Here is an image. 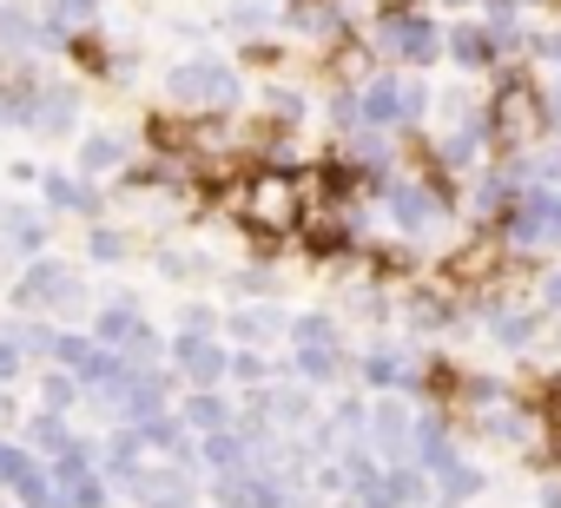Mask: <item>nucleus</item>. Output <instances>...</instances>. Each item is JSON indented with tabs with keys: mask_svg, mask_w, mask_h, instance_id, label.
Masks as SVG:
<instances>
[{
	"mask_svg": "<svg viewBox=\"0 0 561 508\" xmlns=\"http://www.w3.org/2000/svg\"><path fill=\"white\" fill-rule=\"evenodd\" d=\"M185 331L211 337V331H218V311H211V304H192V311H185Z\"/></svg>",
	"mask_w": 561,
	"mask_h": 508,
	"instance_id": "40",
	"label": "nucleus"
},
{
	"mask_svg": "<svg viewBox=\"0 0 561 508\" xmlns=\"http://www.w3.org/2000/svg\"><path fill=\"white\" fill-rule=\"evenodd\" d=\"M8 231H14L21 251H41V244H47V218L27 211V205H8Z\"/></svg>",
	"mask_w": 561,
	"mask_h": 508,
	"instance_id": "32",
	"label": "nucleus"
},
{
	"mask_svg": "<svg viewBox=\"0 0 561 508\" xmlns=\"http://www.w3.org/2000/svg\"><path fill=\"white\" fill-rule=\"evenodd\" d=\"M541 304H548V311H561V272H548V278H541Z\"/></svg>",
	"mask_w": 561,
	"mask_h": 508,
	"instance_id": "41",
	"label": "nucleus"
},
{
	"mask_svg": "<svg viewBox=\"0 0 561 508\" xmlns=\"http://www.w3.org/2000/svg\"><path fill=\"white\" fill-rule=\"evenodd\" d=\"M14 416V390H0V423H8Z\"/></svg>",
	"mask_w": 561,
	"mask_h": 508,
	"instance_id": "44",
	"label": "nucleus"
},
{
	"mask_svg": "<svg viewBox=\"0 0 561 508\" xmlns=\"http://www.w3.org/2000/svg\"><path fill=\"white\" fill-rule=\"evenodd\" d=\"M21 370H27V350H21L14 337H0V390H14V383H21Z\"/></svg>",
	"mask_w": 561,
	"mask_h": 508,
	"instance_id": "39",
	"label": "nucleus"
},
{
	"mask_svg": "<svg viewBox=\"0 0 561 508\" xmlns=\"http://www.w3.org/2000/svg\"><path fill=\"white\" fill-rule=\"evenodd\" d=\"M541 508H561V488H541Z\"/></svg>",
	"mask_w": 561,
	"mask_h": 508,
	"instance_id": "45",
	"label": "nucleus"
},
{
	"mask_svg": "<svg viewBox=\"0 0 561 508\" xmlns=\"http://www.w3.org/2000/svg\"><path fill=\"white\" fill-rule=\"evenodd\" d=\"M364 442H370L383 462H403V455L416 449V416L397 403V390H383V396L370 403V429H364Z\"/></svg>",
	"mask_w": 561,
	"mask_h": 508,
	"instance_id": "10",
	"label": "nucleus"
},
{
	"mask_svg": "<svg viewBox=\"0 0 561 508\" xmlns=\"http://www.w3.org/2000/svg\"><path fill=\"white\" fill-rule=\"evenodd\" d=\"M548 449H554V462H561V423H554V429H548Z\"/></svg>",
	"mask_w": 561,
	"mask_h": 508,
	"instance_id": "46",
	"label": "nucleus"
},
{
	"mask_svg": "<svg viewBox=\"0 0 561 508\" xmlns=\"http://www.w3.org/2000/svg\"><path fill=\"white\" fill-rule=\"evenodd\" d=\"M377 198H383V211H390V224L403 231V238H436L443 224H449V211H456V192L436 178V165L430 172H390V178H377L370 185Z\"/></svg>",
	"mask_w": 561,
	"mask_h": 508,
	"instance_id": "2",
	"label": "nucleus"
},
{
	"mask_svg": "<svg viewBox=\"0 0 561 508\" xmlns=\"http://www.w3.org/2000/svg\"><path fill=\"white\" fill-rule=\"evenodd\" d=\"M370 47L390 60V67H436L443 54H449V34L430 21V14H416V8H403V14H383L377 21V34H370Z\"/></svg>",
	"mask_w": 561,
	"mask_h": 508,
	"instance_id": "5",
	"label": "nucleus"
},
{
	"mask_svg": "<svg viewBox=\"0 0 561 508\" xmlns=\"http://www.w3.org/2000/svg\"><path fill=\"white\" fill-rule=\"evenodd\" d=\"M285 27L318 41V47H337L351 41V14H344V0H285Z\"/></svg>",
	"mask_w": 561,
	"mask_h": 508,
	"instance_id": "12",
	"label": "nucleus"
},
{
	"mask_svg": "<svg viewBox=\"0 0 561 508\" xmlns=\"http://www.w3.org/2000/svg\"><path fill=\"white\" fill-rule=\"evenodd\" d=\"M14 298H21V311H60V304H73V298H80V285H73V272H67V265L34 258Z\"/></svg>",
	"mask_w": 561,
	"mask_h": 508,
	"instance_id": "13",
	"label": "nucleus"
},
{
	"mask_svg": "<svg viewBox=\"0 0 561 508\" xmlns=\"http://www.w3.org/2000/svg\"><path fill=\"white\" fill-rule=\"evenodd\" d=\"M80 390H87V383L60 363V370H47V377H41V409H60V416H67V409L80 403Z\"/></svg>",
	"mask_w": 561,
	"mask_h": 508,
	"instance_id": "28",
	"label": "nucleus"
},
{
	"mask_svg": "<svg viewBox=\"0 0 561 508\" xmlns=\"http://www.w3.org/2000/svg\"><path fill=\"white\" fill-rule=\"evenodd\" d=\"M449 60H456L462 73L495 67V41H489V27H482V21H456V27H449Z\"/></svg>",
	"mask_w": 561,
	"mask_h": 508,
	"instance_id": "19",
	"label": "nucleus"
},
{
	"mask_svg": "<svg viewBox=\"0 0 561 508\" xmlns=\"http://www.w3.org/2000/svg\"><path fill=\"white\" fill-rule=\"evenodd\" d=\"M225 205L238 211V224L251 238H298L311 218V178L285 172V165H251L244 178H231Z\"/></svg>",
	"mask_w": 561,
	"mask_h": 508,
	"instance_id": "1",
	"label": "nucleus"
},
{
	"mask_svg": "<svg viewBox=\"0 0 561 508\" xmlns=\"http://www.w3.org/2000/svg\"><path fill=\"white\" fill-rule=\"evenodd\" d=\"M179 416H185V429H198V436H218V429H231V423H238V416H231V403H225L218 390H192Z\"/></svg>",
	"mask_w": 561,
	"mask_h": 508,
	"instance_id": "23",
	"label": "nucleus"
},
{
	"mask_svg": "<svg viewBox=\"0 0 561 508\" xmlns=\"http://www.w3.org/2000/svg\"><path fill=\"white\" fill-rule=\"evenodd\" d=\"M476 429L489 436V442H502V449H528L535 436H548L554 423H548V409L541 403H528V396H495V403H482L476 409Z\"/></svg>",
	"mask_w": 561,
	"mask_h": 508,
	"instance_id": "8",
	"label": "nucleus"
},
{
	"mask_svg": "<svg viewBox=\"0 0 561 508\" xmlns=\"http://www.w3.org/2000/svg\"><path fill=\"white\" fill-rule=\"evenodd\" d=\"M456 311H449V298H436V291H410V324L430 337V331H443Z\"/></svg>",
	"mask_w": 561,
	"mask_h": 508,
	"instance_id": "30",
	"label": "nucleus"
},
{
	"mask_svg": "<svg viewBox=\"0 0 561 508\" xmlns=\"http://www.w3.org/2000/svg\"><path fill=\"white\" fill-rule=\"evenodd\" d=\"M291 357H298L305 383H337V370H344V331L324 311H311V318L291 324Z\"/></svg>",
	"mask_w": 561,
	"mask_h": 508,
	"instance_id": "7",
	"label": "nucleus"
},
{
	"mask_svg": "<svg viewBox=\"0 0 561 508\" xmlns=\"http://www.w3.org/2000/svg\"><path fill=\"white\" fill-rule=\"evenodd\" d=\"M357 370H364L370 390H423V363H416L410 350H397V344H377Z\"/></svg>",
	"mask_w": 561,
	"mask_h": 508,
	"instance_id": "15",
	"label": "nucleus"
},
{
	"mask_svg": "<svg viewBox=\"0 0 561 508\" xmlns=\"http://www.w3.org/2000/svg\"><path fill=\"white\" fill-rule=\"evenodd\" d=\"M73 119H80V100H73V86H41V132H73Z\"/></svg>",
	"mask_w": 561,
	"mask_h": 508,
	"instance_id": "27",
	"label": "nucleus"
},
{
	"mask_svg": "<svg viewBox=\"0 0 561 508\" xmlns=\"http://www.w3.org/2000/svg\"><path fill=\"white\" fill-rule=\"evenodd\" d=\"M502 258H508V238L502 231H489V238H469L462 251H456V258L443 265V278H449V291H489L495 278H502Z\"/></svg>",
	"mask_w": 561,
	"mask_h": 508,
	"instance_id": "9",
	"label": "nucleus"
},
{
	"mask_svg": "<svg viewBox=\"0 0 561 508\" xmlns=\"http://www.w3.org/2000/svg\"><path fill=\"white\" fill-rule=\"evenodd\" d=\"M225 27H231V34H244V41H257V34L271 27V0H231Z\"/></svg>",
	"mask_w": 561,
	"mask_h": 508,
	"instance_id": "31",
	"label": "nucleus"
},
{
	"mask_svg": "<svg viewBox=\"0 0 561 508\" xmlns=\"http://www.w3.org/2000/svg\"><path fill=\"white\" fill-rule=\"evenodd\" d=\"M14 331H21L14 344H21L27 357H54V350H60V331H54V324H14Z\"/></svg>",
	"mask_w": 561,
	"mask_h": 508,
	"instance_id": "36",
	"label": "nucleus"
},
{
	"mask_svg": "<svg viewBox=\"0 0 561 508\" xmlns=\"http://www.w3.org/2000/svg\"><path fill=\"white\" fill-rule=\"evenodd\" d=\"M0 126H14V93H8V80H0Z\"/></svg>",
	"mask_w": 561,
	"mask_h": 508,
	"instance_id": "42",
	"label": "nucleus"
},
{
	"mask_svg": "<svg viewBox=\"0 0 561 508\" xmlns=\"http://www.w3.org/2000/svg\"><path fill=\"white\" fill-rule=\"evenodd\" d=\"M93 14H100V0H47V21H54L60 34H87Z\"/></svg>",
	"mask_w": 561,
	"mask_h": 508,
	"instance_id": "29",
	"label": "nucleus"
},
{
	"mask_svg": "<svg viewBox=\"0 0 561 508\" xmlns=\"http://www.w3.org/2000/svg\"><path fill=\"white\" fill-rule=\"evenodd\" d=\"M436 482H443V495H449V501H469V495L482 488V475H476L462 455H456V462H443V469H436Z\"/></svg>",
	"mask_w": 561,
	"mask_h": 508,
	"instance_id": "34",
	"label": "nucleus"
},
{
	"mask_svg": "<svg viewBox=\"0 0 561 508\" xmlns=\"http://www.w3.org/2000/svg\"><path fill=\"white\" fill-rule=\"evenodd\" d=\"M548 132V93L528 80V73H502L495 93H489V139L495 152H528L535 139Z\"/></svg>",
	"mask_w": 561,
	"mask_h": 508,
	"instance_id": "3",
	"label": "nucleus"
},
{
	"mask_svg": "<svg viewBox=\"0 0 561 508\" xmlns=\"http://www.w3.org/2000/svg\"><path fill=\"white\" fill-rule=\"evenodd\" d=\"M14 495H21V508H67V495H60V475H54V462H34L21 482H14Z\"/></svg>",
	"mask_w": 561,
	"mask_h": 508,
	"instance_id": "25",
	"label": "nucleus"
},
{
	"mask_svg": "<svg viewBox=\"0 0 561 508\" xmlns=\"http://www.w3.org/2000/svg\"><path fill=\"white\" fill-rule=\"evenodd\" d=\"M554 106H561V93H554Z\"/></svg>",
	"mask_w": 561,
	"mask_h": 508,
	"instance_id": "47",
	"label": "nucleus"
},
{
	"mask_svg": "<svg viewBox=\"0 0 561 508\" xmlns=\"http://www.w3.org/2000/svg\"><path fill=\"white\" fill-rule=\"evenodd\" d=\"M133 165V139L126 132H87L80 139V178H113Z\"/></svg>",
	"mask_w": 561,
	"mask_h": 508,
	"instance_id": "17",
	"label": "nucleus"
},
{
	"mask_svg": "<svg viewBox=\"0 0 561 508\" xmlns=\"http://www.w3.org/2000/svg\"><path fill=\"white\" fill-rule=\"evenodd\" d=\"M133 495H139L146 508H192V475H185V462H172V469H139Z\"/></svg>",
	"mask_w": 561,
	"mask_h": 508,
	"instance_id": "18",
	"label": "nucleus"
},
{
	"mask_svg": "<svg viewBox=\"0 0 561 508\" xmlns=\"http://www.w3.org/2000/svg\"><path fill=\"white\" fill-rule=\"evenodd\" d=\"M41 198L54 205V211H100V192H93V178H67V172H41Z\"/></svg>",
	"mask_w": 561,
	"mask_h": 508,
	"instance_id": "20",
	"label": "nucleus"
},
{
	"mask_svg": "<svg viewBox=\"0 0 561 508\" xmlns=\"http://www.w3.org/2000/svg\"><path fill=\"white\" fill-rule=\"evenodd\" d=\"M502 238H508L515 258H541V251H554V244H561V192L522 185L515 211L502 218Z\"/></svg>",
	"mask_w": 561,
	"mask_h": 508,
	"instance_id": "6",
	"label": "nucleus"
},
{
	"mask_svg": "<svg viewBox=\"0 0 561 508\" xmlns=\"http://www.w3.org/2000/svg\"><path fill=\"white\" fill-rule=\"evenodd\" d=\"M27 442L54 462V455H67V449H73V429H67V416H60V409H34V416H27Z\"/></svg>",
	"mask_w": 561,
	"mask_h": 508,
	"instance_id": "24",
	"label": "nucleus"
},
{
	"mask_svg": "<svg viewBox=\"0 0 561 508\" xmlns=\"http://www.w3.org/2000/svg\"><path fill=\"white\" fill-rule=\"evenodd\" d=\"M165 93H172L185 113H238L244 80H238V67L218 60V54H192V60H179V67L165 73Z\"/></svg>",
	"mask_w": 561,
	"mask_h": 508,
	"instance_id": "4",
	"label": "nucleus"
},
{
	"mask_svg": "<svg viewBox=\"0 0 561 508\" xmlns=\"http://www.w3.org/2000/svg\"><path fill=\"white\" fill-rule=\"evenodd\" d=\"M225 331H231L244 350H264L277 331H285V318H277L271 304H244V311H231V318H225Z\"/></svg>",
	"mask_w": 561,
	"mask_h": 508,
	"instance_id": "21",
	"label": "nucleus"
},
{
	"mask_svg": "<svg viewBox=\"0 0 561 508\" xmlns=\"http://www.w3.org/2000/svg\"><path fill=\"white\" fill-rule=\"evenodd\" d=\"M436 106V93L423 86V80H403V132H416L423 126V113Z\"/></svg>",
	"mask_w": 561,
	"mask_h": 508,
	"instance_id": "35",
	"label": "nucleus"
},
{
	"mask_svg": "<svg viewBox=\"0 0 561 508\" xmlns=\"http://www.w3.org/2000/svg\"><path fill=\"white\" fill-rule=\"evenodd\" d=\"M231 377H238V383H251V390H264V383H271L264 350H238V357H231Z\"/></svg>",
	"mask_w": 561,
	"mask_h": 508,
	"instance_id": "38",
	"label": "nucleus"
},
{
	"mask_svg": "<svg viewBox=\"0 0 561 508\" xmlns=\"http://www.w3.org/2000/svg\"><path fill=\"white\" fill-rule=\"evenodd\" d=\"M27 469H34V455H27L21 442H8V436H0V488H14Z\"/></svg>",
	"mask_w": 561,
	"mask_h": 508,
	"instance_id": "37",
	"label": "nucleus"
},
{
	"mask_svg": "<svg viewBox=\"0 0 561 508\" xmlns=\"http://www.w3.org/2000/svg\"><path fill=\"white\" fill-rule=\"evenodd\" d=\"M377 8H383V14H403V8H416V0H377Z\"/></svg>",
	"mask_w": 561,
	"mask_h": 508,
	"instance_id": "43",
	"label": "nucleus"
},
{
	"mask_svg": "<svg viewBox=\"0 0 561 508\" xmlns=\"http://www.w3.org/2000/svg\"><path fill=\"white\" fill-rule=\"evenodd\" d=\"M126 251H133V244H126V231H113V224H93V231H87V258H100V265H119Z\"/></svg>",
	"mask_w": 561,
	"mask_h": 508,
	"instance_id": "33",
	"label": "nucleus"
},
{
	"mask_svg": "<svg viewBox=\"0 0 561 508\" xmlns=\"http://www.w3.org/2000/svg\"><path fill=\"white\" fill-rule=\"evenodd\" d=\"M357 113L377 132H403V73H370L357 86Z\"/></svg>",
	"mask_w": 561,
	"mask_h": 508,
	"instance_id": "14",
	"label": "nucleus"
},
{
	"mask_svg": "<svg viewBox=\"0 0 561 508\" xmlns=\"http://www.w3.org/2000/svg\"><path fill=\"white\" fill-rule=\"evenodd\" d=\"M172 363H179V377H185L192 390H218V383L231 377V350H218V337H198V331H179Z\"/></svg>",
	"mask_w": 561,
	"mask_h": 508,
	"instance_id": "11",
	"label": "nucleus"
},
{
	"mask_svg": "<svg viewBox=\"0 0 561 508\" xmlns=\"http://www.w3.org/2000/svg\"><path fill=\"white\" fill-rule=\"evenodd\" d=\"M416 462H423L430 475H436L443 462H456V442H449V423H443V416H423V423H416Z\"/></svg>",
	"mask_w": 561,
	"mask_h": 508,
	"instance_id": "26",
	"label": "nucleus"
},
{
	"mask_svg": "<svg viewBox=\"0 0 561 508\" xmlns=\"http://www.w3.org/2000/svg\"><path fill=\"white\" fill-rule=\"evenodd\" d=\"M100 469H106V482L133 488V482H139V469H146V442H139V429L113 436V442H106V455H100Z\"/></svg>",
	"mask_w": 561,
	"mask_h": 508,
	"instance_id": "22",
	"label": "nucleus"
},
{
	"mask_svg": "<svg viewBox=\"0 0 561 508\" xmlns=\"http://www.w3.org/2000/svg\"><path fill=\"white\" fill-rule=\"evenodd\" d=\"M113 403L126 409V423H152V416H165V370H126V383H119Z\"/></svg>",
	"mask_w": 561,
	"mask_h": 508,
	"instance_id": "16",
	"label": "nucleus"
}]
</instances>
